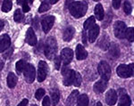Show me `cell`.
<instances>
[{
    "label": "cell",
    "instance_id": "6da1fadb",
    "mask_svg": "<svg viewBox=\"0 0 134 106\" xmlns=\"http://www.w3.org/2000/svg\"><path fill=\"white\" fill-rule=\"evenodd\" d=\"M87 5L84 2H72L69 5V11L74 18H81L87 13Z\"/></svg>",
    "mask_w": 134,
    "mask_h": 106
},
{
    "label": "cell",
    "instance_id": "7a4b0ae2",
    "mask_svg": "<svg viewBox=\"0 0 134 106\" xmlns=\"http://www.w3.org/2000/svg\"><path fill=\"white\" fill-rule=\"evenodd\" d=\"M57 40L55 39V38L51 37L48 38L45 45V48H44V53L47 59L52 60L57 55Z\"/></svg>",
    "mask_w": 134,
    "mask_h": 106
},
{
    "label": "cell",
    "instance_id": "3957f363",
    "mask_svg": "<svg viewBox=\"0 0 134 106\" xmlns=\"http://www.w3.org/2000/svg\"><path fill=\"white\" fill-rule=\"evenodd\" d=\"M98 71L101 79L108 81L111 77V68L105 61H101L98 66Z\"/></svg>",
    "mask_w": 134,
    "mask_h": 106
},
{
    "label": "cell",
    "instance_id": "277c9868",
    "mask_svg": "<svg viewBox=\"0 0 134 106\" xmlns=\"http://www.w3.org/2000/svg\"><path fill=\"white\" fill-rule=\"evenodd\" d=\"M116 72L119 77L122 79H127L133 75V63H131L130 65L126 64H121L116 69Z\"/></svg>",
    "mask_w": 134,
    "mask_h": 106
},
{
    "label": "cell",
    "instance_id": "5b68a950",
    "mask_svg": "<svg viewBox=\"0 0 134 106\" xmlns=\"http://www.w3.org/2000/svg\"><path fill=\"white\" fill-rule=\"evenodd\" d=\"M127 27L126 24L122 21H115L114 26V36L117 38H125V34H126Z\"/></svg>",
    "mask_w": 134,
    "mask_h": 106
},
{
    "label": "cell",
    "instance_id": "8992f818",
    "mask_svg": "<svg viewBox=\"0 0 134 106\" xmlns=\"http://www.w3.org/2000/svg\"><path fill=\"white\" fill-rule=\"evenodd\" d=\"M23 74H24L25 80L27 81L28 83H32V82L35 80L36 70L32 64L26 63L25 67H24V70H23Z\"/></svg>",
    "mask_w": 134,
    "mask_h": 106
},
{
    "label": "cell",
    "instance_id": "52a82bcc",
    "mask_svg": "<svg viewBox=\"0 0 134 106\" xmlns=\"http://www.w3.org/2000/svg\"><path fill=\"white\" fill-rule=\"evenodd\" d=\"M47 72H48V65L46 62L44 61H40L38 62V75H37V79L38 82H43L46 79Z\"/></svg>",
    "mask_w": 134,
    "mask_h": 106
},
{
    "label": "cell",
    "instance_id": "ba28073f",
    "mask_svg": "<svg viewBox=\"0 0 134 106\" xmlns=\"http://www.w3.org/2000/svg\"><path fill=\"white\" fill-rule=\"evenodd\" d=\"M74 72L73 70H70L66 66L62 69V75L64 76V85L66 86H70L73 82L74 78Z\"/></svg>",
    "mask_w": 134,
    "mask_h": 106
},
{
    "label": "cell",
    "instance_id": "9c48e42d",
    "mask_svg": "<svg viewBox=\"0 0 134 106\" xmlns=\"http://www.w3.org/2000/svg\"><path fill=\"white\" fill-rule=\"evenodd\" d=\"M61 61L64 63V66H67L72 60L73 52L71 48H64L61 52Z\"/></svg>",
    "mask_w": 134,
    "mask_h": 106
},
{
    "label": "cell",
    "instance_id": "30bf717a",
    "mask_svg": "<svg viewBox=\"0 0 134 106\" xmlns=\"http://www.w3.org/2000/svg\"><path fill=\"white\" fill-rule=\"evenodd\" d=\"M55 16L53 15H49V16L45 17L41 21V25H42V30L45 33H48L49 30L52 29L54 23H55Z\"/></svg>",
    "mask_w": 134,
    "mask_h": 106
},
{
    "label": "cell",
    "instance_id": "8fae6325",
    "mask_svg": "<svg viewBox=\"0 0 134 106\" xmlns=\"http://www.w3.org/2000/svg\"><path fill=\"white\" fill-rule=\"evenodd\" d=\"M105 102L110 106L115 104L117 102V93L115 92V90L110 89L107 91V95H105Z\"/></svg>",
    "mask_w": 134,
    "mask_h": 106
},
{
    "label": "cell",
    "instance_id": "7c38bea8",
    "mask_svg": "<svg viewBox=\"0 0 134 106\" xmlns=\"http://www.w3.org/2000/svg\"><path fill=\"white\" fill-rule=\"evenodd\" d=\"M11 45V39L7 34H4L0 37V52L4 53L6 49L9 48Z\"/></svg>",
    "mask_w": 134,
    "mask_h": 106
},
{
    "label": "cell",
    "instance_id": "4fadbf2b",
    "mask_svg": "<svg viewBox=\"0 0 134 106\" xmlns=\"http://www.w3.org/2000/svg\"><path fill=\"white\" fill-rule=\"evenodd\" d=\"M26 42L30 45H37V37L35 35V32L32 28H29L26 33Z\"/></svg>",
    "mask_w": 134,
    "mask_h": 106
},
{
    "label": "cell",
    "instance_id": "5bb4252c",
    "mask_svg": "<svg viewBox=\"0 0 134 106\" xmlns=\"http://www.w3.org/2000/svg\"><path fill=\"white\" fill-rule=\"evenodd\" d=\"M107 81L101 79L99 81L95 83L94 86H93V90L97 94H101V93H103L104 91L107 89Z\"/></svg>",
    "mask_w": 134,
    "mask_h": 106
},
{
    "label": "cell",
    "instance_id": "9a60e30c",
    "mask_svg": "<svg viewBox=\"0 0 134 106\" xmlns=\"http://www.w3.org/2000/svg\"><path fill=\"white\" fill-rule=\"evenodd\" d=\"M88 41L90 43L95 42V40L97 39L98 34H99V26L97 24H94L90 29H88Z\"/></svg>",
    "mask_w": 134,
    "mask_h": 106
},
{
    "label": "cell",
    "instance_id": "2e32d148",
    "mask_svg": "<svg viewBox=\"0 0 134 106\" xmlns=\"http://www.w3.org/2000/svg\"><path fill=\"white\" fill-rule=\"evenodd\" d=\"M88 57V52L85 50L82 45L79 44L76 46V58L77 60H84Z\"/></svg>",
    "mask_w": 134,
    "mask_h": 106
},
{
    "label": "cell",
    "instance_id": "e0dca14e",
    "mask_svg": "<svg viewBox=\"0 0 134 106\" xmlns=\"http://www.w3.org/2000/svg\"><path fill=\"white\" fill-rule=\"evenodd\" d=\"M74 32H75V30L74 28L72 27V26H69L67 27L64 31V35H63V39L66 42L68 41H71L72 38H73V35H74Z\"/></svg>",
    "mask_w": 134,
    "mask_h": 106
},
{
    "label": "cell",
    "instance_id": "ac0fdd59",
    "mask_svg": "<svg viewBox=\"0 0 134 106\" xmlns=\"http://www.w3.org/2000/svg\"><path fill=\"white\" fill-rule=\"evenodd\" d=\"M79 96V91L78 90H73L71 95L68 96L66 100V106H73L76 103V100Z\"/></svg>",
    "mask_w": 134,
    "mask_h": 106
},
{
    "label": "cell",
    "instance_id": "d6986e66",
    "mask_svg": "<svg viewBox=\"0 0 134 106\" xmlns=\"http://www.w3.org/2000/svg\"><path fill=\"white\" fill-rule=\"evenodd\" d=\"M131 103V98L127 94H122L120 96V100H119L118 106H130Z\"/></svg>",
    "mask_w": 134,
    "mask_h": 106
},
{
    "label": "cell",
    "instance_id": "ffe728a7",
    "mask_svg": "<svg viewBox=\"0 0 134 106\" xmlns=\"http://www.w3.org/2000/svg\"><path fill=\"white\" fill-rule=\"evenodd\" d=\"M104 8L101 4H98L95 7V16L98 21H102L104 19Z\"/></svg>",
    "mask_w": 134,
    "mask_h": 106
},
{
    "label": "cell",
    "instance_id": "44dd1931",
    "mask_svg": "<svg viewBox=\"0 0 134 106\" xmlns=\"http://www.w3.org/2000/svg\"><path fill=\"white\" fill-rule=\"evenodd\" d=\"M76 103L77 106H88V97L87 95L82 94L78 96Z\"/></svg>",
    "mask_w": 134,
    "mask_h": 106
},
{
    "label": "cell",
    "instance_id": "7402d4cb",
    "mask_svg": "<svg viewBox=\"0 0 134 106\" xmlns=\"http://www.w3.org/2000/svg\"><path fill=\"white\" fill-rule=\"evenodd\" d=\"M60 100V93L57 89H53L51 92V98L50 101L52 102V105L57 106L58 102Z\"/></svg>",
    "mask_w": 134,
    "mask_h": 106
},
{
    "label": "cell",
    "instance_id": "603a6c76",
    "mask_svg": "<svg viewBox=\"0 0 134 106\" xmlns=\"http://www.w3.org/2000/svg\"><path fill=\"white\" fill-rule=\"evenodd\" d=\"M17 84V77L13 72H10L7 76V86L10 88H14Z\"/></svg>",
    "mask_w": 134,
    "mask_h": 106
},
{
    "label": "cell",
    "instance_id": "cb8c5ba5",
    "mask_svg": "<svg viewBox=\"0 0 134 106\" xmlns=\"http://www.w3.org/2000/svg\"><path fill=\"white\" fill-rule=\"evenodd\" d=\"M98 43H99L98 46L100 47V48H102L103 50H107V49H108L109 45H110L109 38L107 37V35H104V37L101 38Z\"/></svg>",
    "mask_w": 134,
    "mask_h": 106
},
{
    "label": "cell",
    "instance_id": "d4e9b609",
    "mask_svg": "<svg viewBox=\"0 0 134 106\" xmlns=\"http://www.w3.org/2000/svg\"><path fill=\"white\" fill-rule=\"evenodd\" d=\"M109 54L113 58L119 57V55H120V50H119L118 45L115 44H112L109 49Z\"/></svg>",
    "mask_w": 134,
    "mask_h": 106
},
{
    "label": "cell",
    "instance_id": "484cf974",
    "mask_svg": "<svg viewBox=\"0 0 134 106\" xmlns=\"http://www.w3.org/2000/svg\"><path fill=\"white\" fill-rule=\"evenodd\" d=\"M13 2L12 0H4L3 5H2V11L5 13H8L12 9Z\"/></svg>",
    "mask_w": 134,
    "mask_h": 106
},
{
    "label": "cell",
    "instance_id": "4316f807",
    "mask_svg": "<svg viewBox=\"0 0 134 106\" xmlns=\"http://www.w3.org/2000/svg\"><path fill=\"white\" fill-rule=\"evenodd\" d=\"M25 64H26V62H24V61H23V60L18 61V62H16L15 69H16V72H17V74H18V75H20L21 73L23 71V70H24Z\"/></svg>",
    "mask_w": 134,
    "mask_h": 106
},
{
    "label": "cell",
    "instance_id": "83f0119b",
    "mask_svg": "<svg viewBox=\"0 0 134 106\" xmlns=\"http://www.w3.org/2000/svg\"><path fill=\"white\" fill-rule=\"evenodd\" d=\"M94 24H95V18L93 16H90V18H88L85 22H84L83 28L85 30H87L88 29H90V28H91Z\"/></svg>",
    "mask_w": 134,
    "mask_h": 106
},
{
    "label": "cell",
    "instance_id": "f1b7e54d",
    "mask_svg": "<svg viewBox=\"0 0 134 106\" xmlns=\"http://www.w3.org/2000/svg\"><path fill=\"white\" fill-rule=\"evenodd\" d=\"M81 80H82V79H81V75L80 74L79 72H76L75 71L74 72V78H73V82L72 84L74 85L75 86H80L81 84Z\"/></svg>",
    "mask_w": 134,
    "mask_h": 106
},
{
    "label": "cell",
    "instance_id": "f546056e",
    "mask_svg": "<svg viewBox=\"0 0 134 106\" xmlns=\"http://www.w3.org/2000/svg\"><path fill=\"white\" fill-rule=\"evenodd\" d=\"M50 9V4L47 0H45L44 2L40 5V8H38V13H44V12H47Z\"/></svg>",
    "mask_w": 134,
    "mask_h": 106
},
{
    "label": "cell",
    "instance_id": "4dcf8cb0",
    "mask_svg": "<svg viewBox=\"0 0 134 106\" xmlns=\"http://www.w3.org/2000/svg\"><path fill=\"white\" fill-rule=\"evenodd\" d=\"M17 4H18V5H23V13H28L30 10H31L30 5H29V3L27 2V0H17Z\"/></svg>",
    "mask_w": 134,
    "mask_h": 106
},
{
    "label": "cell",
    "instance_id": "1f68e13d",
    "mask_svg": "<svg viewBox=\"0 0 134 106\" xmlns=\"http://www.w3.org/2000/svg\"><path fill=\"white\" fill-rule=\"evenodd\" d=\"M14 21H16V22H21V21L23 20V13L21 12L20 9L15 10L14 14Z\"/></svg>",
    "mask_w": 134,
    "mask_h": 106
},
{
    "label": "cell",
    "instance_id": "d6a6232c",
    "mask_svg": "<svg viewBox=\"0 0 134 106\" xmlns=\"http://www.w3.org/2000/svg\"><path fill=\"white\" fill-rule=\"evenodd\" d=\"M125 38L128 39L130 42H133L134 40V34H133V28H129L126 30V34H125Z\"/></svg>",
    "mask_w": 134,
    "mask_h": 106
},
{
    "label": "cell",
    "instance_id": "836d02e7",
    "mask_svg": "<svg viewBox=\"0 0 134 106\" xmlns=\"http://www.w3.org/2000/svg\"><path fill=\"white\" fill-rule=\"evenodd\" d=\"M45 94H46V92H45L44 89H42V88H40V89H38L36 91L35 93V97L37 100H41L42 97L45 96Z\"/></svg>",
    "mask_w": 134,
    "mask_h": 106
},
{
    "label": "cell",
    "instance_id": "e575fe53",
    "mask_svg": "<svg viewBox=\"0 0 134 106\" xmlns=\"http://www.w3.org/2000/svg\"><path fill=\"white\" fill-rule=\"evenodd\" d=\"M124 11L126 14H130L131 12V5L129 1H125L124 4Z\"/></svg>",
    "mask_w": 134,
    "mask_h": 106
},
{
    "label": "cell",
    "instance_id": "d590c367",
    "mask_svg": "<svg viewBox=\"0 0 134 106\" xmlns=\"http://www.w3.org/2000/svg\"><path fill=\"white\" fill-rule=\"evenodd\" d=\"M60 65H61V57L60 56H55V66L57 70H59Z\"/></svg>",
    "mask_w": 134,
    "mask_h": 106
},
{
    "label": "cell",
    "instance_id": "8d00e7d4",
    "mask_svg": "<svg viewBox=\"0 0 134 106\" xmlns=\"http://www.w3.org/2000/svg\"><path fill=\"white\" fill-rule=\"evenodd\" d=\"M6 52L5 53H4V55H3V57L5 58V59H8V58L10 57L11 55H12V54H13V51H14V49L11 47V48H9V49H6L5 50Z\"/></svg>",
    "mask_w": 134,
    "mask_h": 106
},
{
    "label": "cell",
    "instance_id": "74e56055",
    "mask_svg": "<svg viewBox=\"0 0 134 106\" xmlns=\"http://www.w3.org/2000/svg\"><path fill=\"white\" fill-rule=\"evenodd\" d=\"M42 105L43 106H50L51 103H50V98L49 96H45L44 99L42 101Z\"/></svg>",
    "mask_w": 134,
    "mask_h": 106
},
{
    "label": "cell",
    "instance_id": "f35d334b",
    "mask_svg": "<svg viewBox=\"0 0 134 106\" xmlns=\"http://www.w3.org/2000/svg\"><path fill=\"white\" fill-rule=\"evenodd\" d=\"M121 5V0H113V6L114 9H118Z\"/></svg>",
    "mask_w": 134,
    "mask_h": 106
},
{
    "label": "cell",
    "instance_id": "ab89813d",
    "mask_svg": "<svg viewBox=\"0 0 134 106\" xmlns=\"http://www.w3.org/2000/svg\"><path fill=\"white\" fill-rule=\"evenodd\" d=\"M82 42L84 44L87 43V34H86V30H84L83 32H82Z\"/></svg>",
    "mask_w": 134,
    "mask_h": 106
},
{
    "label": "cell",
    "instance_id": "60d3db41",
    "mask_svg": "<svg viewBox=\"0 0 134 106\" xmlns=\"http://www.w3.org/2000/svg\"><path fill=\"white\" fill-rule=\"evenodd\" d=\"M28 102H29V101H28V99H23V100L18 104V106H27Z\"/></svg>",
    "mask_w": 134,
    "mask_h": 106
},
{
    "label": "cell",
    "instance_id": "b9f144b4",
    "mask_svg": "<svg viewBox=\"0 0 134 106\" xmlns=\"http://www.w3.org/2000/svg\"><path fill=\"white\" fill-rule=\"evenodd\" d=\"M72 2H73V0H66V1H65V6H66V7H69V5H70Z\"/></svg>",
    "mask_w": 134,
    "mask_h": 106
},
{
    "label": "cell",
    "instance_id": "7bdbcfd3",
    "mask_svg": "<svg viewBox=\"0 0 134 106\" xmlns=\"http://www.w3.org/2000/svg\"><path fill=\"white\" fill-rule=\"evenodd\" d=\"M4 26H5V23H4L3 21H0V31L4 29Z\"/></svg>",
    "mask_w": 134,
    "mask_h": 106
},
{
    "label": "cell",
    "instance_id": "ee69618b",
    "mask_svg": "<svg viewBox=\"0 0 134 106\" xmlns=\"http://www.w3.org/2000/svg\"><path fill=\"white\" fill-rule=\"evenodd\" d=\"M58 1H59V0H49V3H50L51 5H54V4L57 3Z\"/></svg>",
    "mask_w": 134,
    "mask_h": 106
},
{
    "label": "cell",
    "instance_id": "f6af8a7d",
    "mask_svg": "<svg viewBox=\"0 0 134 106\" xmlns=\"http://www.w3.org/2000/svg\"><path fill=\"white\" fill-rule=\"evenodd\" d=\"M97 106H103L102 103H100V102H98V103H97Z\"/></svg>",
    "mask_w": 134,
    "mask_h": 106
},
{
    "label": "cell",
    "instance_id": "bcb514c9",
    "mask_svg": "<svg viewBox=\"0 0 134 106\" xmlns=\"http://www.w3.org/2000/svg\"><path fill=\"white\" fill-rule=\"evenodd\" d=\"M27 2H28V3H29V2H30V3H32V2H33V0H27Z\"/></svg>",
    "mask_w": 134,
    "mask_h": 106
},
{
    "label": "cell",
    "instance_id": "7dc6e473",
    "mask_svg": "<svg viewBox=\"0 0 134 106\" xmlns=\"http://www.w3.org/2000/svg\"><path fill=\"white\" fill-rule=\"evenodd\" d=\"M93 1H96V2H98V1H99V0H93Z\"/></svg>",
    "mask_w": 134,
    "mask_h": 106
},
{
    "label": "cell",
    "instance_id": "c3c4849f",
    "mask_svg": "<svg viewBox=\"0 0 134 106\" xmlns=\"http://www.w3.org/2000/svg\"><path fill=\"white\" fill-rule=\"evenodd\" d=\"M31 106H37V105H35V104H32Z\"/></svg>",
    "mask_w": 134,
    "mask_h": 106
}]
</instances>
